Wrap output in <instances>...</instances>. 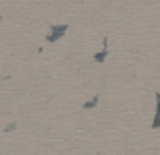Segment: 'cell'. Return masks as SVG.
<instances>
[{"label":"cell","instance_id":"1","mask_svg":"<svg viewBox=\"0 0 160 155\" xmlns=\"http://www.w3.org/2000/svg\"><path fill=\"white\" fill-rule=\"evenodd\" d=\"M66 31H68V25H66V23H62V25H54V27L50 29V35H47V41H48V43L58 41Z\"/></svg>","mask_w":160,"mask_h":155},{"label":"cell","instance_id":"2","mask_svg":"<svg viewBox=\"0 0 160 155\" xmlns=\"http://www.w3.org/2000/svg\"><path fill=\"white\" fill-rule=\"evenodd\" d=\"M151 126H152L154 130L160 128V93H156V113H154V120H152Z\"/></svg>","mask_w":160,"mask_h":155},{"label":"cell","instance_id":"3","mask_svg":"<svg viewBox=\"0 0 160 155\" xmlns=\"http://www.w3.org/2000/svg\"><path fill=\"white\" fill-rule=\"evenodd\" d=\"M98 101H100V97H98V95H95L91 101H87V103L83 105V109H95V107L98 105Z\"/></svg>","mask_w":160,"mask_h":155},{"label":"cell","instance_id":"4","mask_svg":"<svg viewBox=\"0 0 160 155\" xmlns=\"http://www.w3.org/2000/svg\"><path fill=\"white\" fill-rule=\"evenodd\" d=\"M106 54H108V51H106V49H102L100 53H97V54H95V60H97V62H102V60L106 58Z\"/></svg>","mask_w":160,"mask_h":155},{"label":"cell","instance_id":"5","mask_svg":"<svg viewBox=\"0 0 160 155\" xmlns=\"http://www.w3.org/2000/svg\"><path fill=\"white\" fill-rule=\"evenodd\" d=\"M14 128H16V124H8V126H6L4 130H6V132H12V130H14Z\"/></svg>","mask_w":160,"mask_h":155}]
</instances>
